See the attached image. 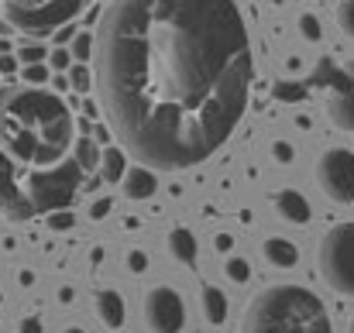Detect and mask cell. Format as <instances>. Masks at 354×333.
Wrapping results in <instances>:
<instances>
[{"mask_svg":"<svg viewBox=\"0 0 354 333\" xmlns=\"http://www.w3.org/2000/svg\"><path fill=\"white\" fill-rule=\"evenodd\" d=\"M97 93L120 148L155 172L207 162L251 93L234 0H111L97 31Z\"/></svg>","mask_w":354,"mask_h":333,"instance_id":"cell-1","label":"cell"},{"mask_svg":"<svg viewBox=\"0 0 354 333\" xmlns=\"http://www.w3.org/2000/svg\"><path fill=\"white\" fill-rule=\"evenodd\" d=\"M76 120L62 97L41 86L0 93V213L14 220L73 203L83 169L73 155Z\"/></svg>","mask_w":354,"mask_h":333,"instance_id":"cell-2","label":"cell"},{"mask_svg":"<svg viewBox=\"0 0 354 333\" xmlns=\"http://www.w3.org/2000/svg\"><path fill=\"white\" fill-rule=\"evenodd\" d=\"M237 333H334L324 299L296 282L261 289L241 313Z\"/></svg>","mask_w":354,"mask_h":333,"instance_id":"cell-3","label":"cell"},{"mask_svg":"<svg viewBox=\"0 0 354 333\" xmlns=\"http://www.w3.org/2000/svg\"><path fill=\"white\" fill-rule=\"evenodd\" d=\"M317 268L327 289L354 299V220L337 223L324 234L320 251H317Z\"/></svg>","mask_w":354,"mask_h":333,"instance_id":"cell-4","label":"cell"},{"mask_svg":"<svg viewBox=\"0 0 354 333\" xmlns=\"http://www.w3.org/2000/svg\"><path fill=\"white\" fill-rule=\"evenodd\" d=\"M83 0H3V17L17 31H52L80 14Z\"/></svg>","mask_w":354,"mask_h":333,"instance_id":"cell-5","label":"cell"},{"mask_svg":"<svg viewBox=\"0 0 354 333\" xmlns=\"http://www.w3.org/2000/svg\"><path fill=\"white\" fill-rule=\"evenodd\" d=\"M313 179L330 203H337V207L354 203V151L351 148H327L317 158Z\"/></svg>","mask_w":354,"mask_h":333,"instance_id":"cell-6","label":"cell"},{"mask_svg":"<svg viewBox=\"0 0 354 333\" xmlns=\"http://www.w3.org/2000/svg\"><path fill=\"white\" fill-rule=\"evenodd\" d=\"M141 320L151 333H183L186 330V299L172 285H155L141 299Z\"/></svg>","mask_w":354,"mask_h":333,"instance_id":"cell-7","label":"cell"},{"mask_svg":"<svg viewBox=\"0 0 354 333\" xmlns=\"http://www.w3.org/2000/svg\"><path fill=\"white\" fill-rule=\"evenodd\" d=\"M327 113L341 131H354V59L344 66V73L327 100Z\"/></svg>","mask_w":354,"mask_h":333,"instance_id":"cell-8","label":"cell"},{"mask_svg":"<svg viewBox=\"0 0 354 333\" xmlns=\"http://www.w3.org/2000/svg\"><path fill=\"white\" fill-rule=\"evenodd\" d=\"M97 320L107 327V330H124L127 323V306H124V296L118 289H100L97 292Z\"/></svg>","mask_w":354,"mask_h":333,"instance_id":"cell-9","label":"cell"},{"mask_svg":"<svg viewBox=\"0 0 354 333\" xmlns=\"http://www.w3.org/2000/svg\"><path fill=\"white\" fill-rule=\"evenodd\" d=\"M155 189H158L155 169H148V165L127 169V175H124V196H127V200H151Z\"/></svg>","mask_w":354,"mask_h":333,"instance_id":"cell-10","label":"cell"},{"mask_svg":"<svg viewBox=\"0 0 354 333\" xmlns=\"http://www.w3.org/2000/svg\"><path fill=\"white\" fill-rule=\"evenodd\" d=\"M275 210H279L282 220H289V223H310V217H313L310 200H306L303 193H296V189L275 193Z\"/></svg>","mask_w":354,"mask_h":333,"instance_id":"cell-11","label":"cell"},{"mask_svg":"<svg viewBox=\"0 0 354 333\" xmlns=\"http://www.w3.org/2000/svg\"><path fill=\"white\" fill-rule=\"evenodd\" d=\"M261 254L272 268H296V261H299V251L289 237H265Z\"/></svg>","mask_w":354,"mask_h":333,"instance_id":"cell-12","label":"cell"},{"mask_svg":"<svg viewBox=\"0 0 354 333\" xmlns=\"http://www.w3.org/2000/svg\"><path fill=\"white\" fill-rule=\"evenodd\" d=\"M169 254L179 261V265H196V254H200V244H196V237H193V230H186V227H172L169 230Z\"/></svg>","mask_w":354,"mask_h":333,"instance_id":"cell-13","label":"cell"},{"mask_svg":"<svg viewBox=\"0 0 354 333\" xmlns=\"http://www.w3.org/2000/svg\"><path fill=\"white\" fill-rule=\"evenodd\" d=\"M200 296H203V313H207V320H210L214 327H221V323L227 320V296H224L217 285H203Z\"/></svg>","mask_w":354,"mask_h":333,"instance_id":"cell-14","label":"cell"},{"mask_svg":"<svg viewBox=\"0 0 354 333\" xmlns=\"http://www.w3.org/2000/svg\"><path fill=\"white\" fill-rule=\"evenodd\" d=\"M100 175H104V182H124V175H127V151H124V148L114 144V148L104 151Z\"/></svg>","mask_w":354,"mask_h":333,"instance_id":"cell-15","label":"cell"},{"mask_svg":"<svg viewBox=\"0 0 354 333\" xmlns=\"http://www.w3.org/2000/svg\"><path fill=\"white\" fill-rule=\"evenodd\" d=\"M73 155H76V162H80V169H83V172H93V169H100V162H104V151L97 148V141H93L90 134L76 137Z\"/></svg>","mask_w":354,"mask_h":333,"instance_id":"cell-16","label":"cell"},{"mask_svg":"<svg viewBox=\"0 0 354 333\" xmlns=\"http://www.w3.org/2000/svg\"><path fill=\"white\" fill-rule=\"evenodd\" d=\"M69 83H73V90H76V93H90V86L97 83V76H90V69H86L83 62H76V66H73V73H69Z\"/></svg>","mask_w":354,"mask_h":333,"instance_id":"cell-17","label":"cell"},{"mask_svg":"<svg viewBox=\"0 0 354 333\" xmlns=\"http://www.w3.org/2000/svg\"><path fill=\"white\" fill-rule=\"evenodd\" d=\"M224 275H227L234 285H244V282L251 278V268H248V261H244V258H227V265H224Z\"/></svg>","mask_w":354,"mask_h":333,"instance_id":"cell-18","label":"cell"},{"mask_svg":"<svg viewBox=\"0 0 354 333\" xmlns=\"http://www.w3.org/2000/svg\"><path fill=\"white\" fill-rule=\"evenodd\" d=\"M299 35H303L306 41H320V38H324L320 17H317V14H299Z\"/></svg>","mask_w":354,"mask_h":333,"instance_id":"cell-19","label":"cell"},{"mask_svg":"<svg viewBox=\"0 0 354 333\" xmlns=\"http://www.w3.org/2000/svg\"><path fill=\"white\" fill-rule=\"evenodd\" d=\"M69 52H73V59L86 62L90 55H97V41H93L90 35H76V38H73V48H69Z\"/></svg>","mask_w":354,"mask_h":333,"instance_id":"cell-20","label":"cell"},{"mask_svg":"<svg viewBox=\"0 0 354 333\" xmlns=\"http://www.w3.org/2000/svg\"><path fill=\"white\" fill-rule=\"evenodd\" d=\"M337 24H341V31L354 38V0H344L341 7H337Z\"/></svg>","mask_w":354,"mask_h":333,"instance_id":"cell-21","label":"cell"},{"mask_svg":"<svg viewBox=\"0 0 354 333\" xmlns=\"http://www.w3.org/2000/svg\"><path fill=\"white\" fill-rule=\"evenodd\" d=\"M272 158H275L279 165H292V158H296V148H292L289 141H272Z\"/></svg>","mask_w":354,"mask_h":333,"instance_id":"cell-22","label":"cell"},{"mask_svg":"<svg viewBox=\"0 0 354 333\" xmlns=\"http://www.w3.org/2000/svg\"><path fill=\"white\" fill-rule=\"evenodd\" d=\"M127 272H131V275H145V272H148V254H145L141 247L127 251Z\"/></svg>","mask_w":354,"mask_h":333,"instance_id":"cell-23","label":"cell"},{"mask_svg":"<svg viewBox=\"0 0 354 333\" xmlns=\"http://www.w3.org/2000/svg\"><path fill=\"white\" fill-rule=\"evenodd\" d=\"M48 79V66L45 62H38V66H24V83L28 86H41Z\"/></svg>","mask_w":354,"mask_h":333,"instance_id":"cell-24","label":"cell"},{"mask_svg":"<svg viewBox=\"0 0 354 333\" xmlns=\"http://www.w3.org/2000/svg\"><path fill=\"white\" fill-rule=\"evenodd\" d=\"M17 59H21L24 66H38V62H45V48H41V45H24V48L17 52Z\"/></svg>","mask_w":354,"mask_h":333,"instance_id":"cell-25","label":"cell"},{"mask_svg":"<svg viewBox=\"0 0 354 333\" xmlns=\"http://www.w3.org/2000/svg\"><path fill=\"white\" fill-rule=\"evenodd\" d=\"M48 59H52V66H55V69H69V62H73V52H69V48H55Z\"/></svg>","mask_w":354,"mask_h":333,"instance_id":"cell-26","label":"cell"},{"mask_svg":"<svg viewBox=\"0 0 354 333\" xmlns=\"http://www.w3.org/2000/svg\"><path fill=\"white\" fill-rule=\"evenodd\" d=\"M107 213H111V200H97V203H93V210H90V217H93V220H104Z\"/></svg>","mask_w":354,"mask_h":333,"instance_id":"cell-27","label":"cell"},{"mask_svg":"<svg viewBox=\"0 0 354 333\" xmlns=\"http://www.w3.org/2000/svg\"><path fill=\"white\" fill-rule=\"evenodd\" d=\"M214 247H217L221 254H227V251L234 247V237H231V234H217V237H214Z\"/></svg>","mask_w":354,"mask_h":333,"instance_id":"cell-28","label":"cell"},{"mask_svg":"<svg viewBox=\"0 0 354 333\" xmlns=\"http://www.w3.org/2000/svg\"><path fill=\"white\" fill-rule=\"evenodd\" d=\"M17 69V59L14 55H0V76H10Z\"/></svg>","mask_w":354,"mask_h":333,"instance_id":"cell-29","label":"cell"},{"mask_svg":"<svg viewBox=\"0 0 354 333\" xmlns=\"http://www.w3.org/2000/svg\"><path fill=\"white\" fill-rule=\"evenodd\" d=\"M21 333H41V320H38V316L21 320Z\"/></svg>","mask_w":354,"mask_h":333,"instance_id":"cell-30","label":"cell"},{"mask_svg":"<svg viewBox=\"0 0 354 333\" xmlns=\"http://www.w3.org/2000/svg\"><path fill=\"white\" fill-rule=\"evenodd\" d=\"M52 227H73V217H69V213H59V217H52Z\"/></svg>","mask_w":354,"mask_h":333,"instance_id":"cell-31","label":"cell"},{"mask_svg":"<svg viewBox=\"0 0 354 333\" xmlns=\"http://www.w3.org/2000/svg\"><path fill=\"white\" fill-rule=\"evenodd\" d=\"M59 303H66V306L73 303V289H69V285H66V289H59Z\"/></svg>","mask_w":354,"mask_h":333,"instance_id":"cell-32","label":"cell"},{"mask_svg":"<svg viewBox=\"0 0 354 333\" xmlns=\"http://www.w3.org/2000/svg\"><path fill=\"white\" fill-rule=\"evenodd\" d=\"M69 38H73V28H62V31H59V45H62V41H69Z\"/></svg>","mask_w":354,"mask_h":333,"instance_id":"cell-33","label":"cell"},{"mask_svg":"<svg viewBox=\"0 0 354 333\" xmlns=\"http://www.w3.org/2000/svg\"><path fill=\"white\" fill-rule=\"evenodd\" d=\"M62 333H86V330H83V327H66Z\"/></svg>","mask_w":354,"mask_h":333,"instance_id":"cell-34","label":"cell"},{"mask_svg":"<svg viewBox=\"0 0 354 333\" xmlns=\"http://www.w3.org/2000/svg\"><path fill=\"white\" fill-rule=\"evenodd\" d=\"M348 333H354V316H351V327H348Z\"/></svg>","mask_w":354,"mask_h":333,"instance_id":"cell-35","label":"cell"}]
</instances>
